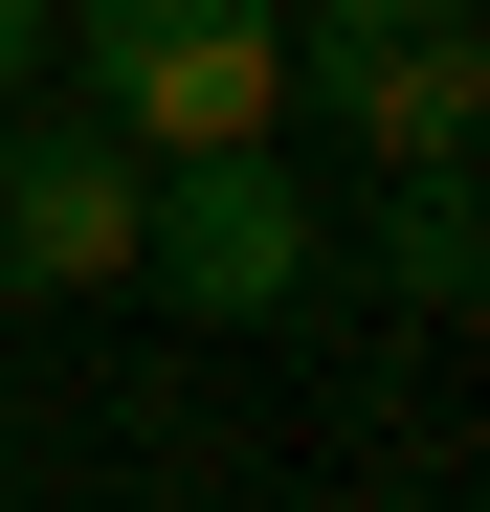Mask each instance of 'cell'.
Instances as JSON below:
<instances>
[{
	"label": "cell",
	"mask_w": 490,
	"mask_h": 512,
	"mask_svg": "<svg viewBox=\"0 0 490 512\" xmlns=\"http://www.w3.org/2000/svg\"><path fill=\"white\" fill-rule=\"evenodd\" d=\"M45 45H90V112H112L134 156L290 134V0H67Z\"/></svg>",
	"instance_id": "obj_1"
},
{
	"label": "cell",
	"mask_w": 490,
	"mask_h": 512,
	"mask_svg": "<svg viewBox=\"0 0 490 512\" xmlns=\"http://www.w3.org/2000/svg\"><path fill=\"white\" fill-rule=\"evenodd\" d=\"M134 179H156V156L90 112V134H23V112H0V290H112L134 268Z\"/></svg>",
	"instance_id": "obj_4"
},
{
	"label": "cell",
	"mask_w": 490,
	"mask_h": 512,
	"mask_svg": "<svg viewBox=\"0 0 490 512\" xmlns=\"http://www.w3.org/2000/svg\"><path fill=\"white\" fill-rule=\"evenodd\" d=\"M379 290H401V312H490V156H401V201H379Z\"/></svg>",
	"instance_id": "obj_5"
},
{
	"label": "cell",
	"mask_w": 490,
	"mask_h": 512,
	"mask_svg": "<svg viewBox=\"0 0 490 512\" xmlns=\"http://www.w3.org/2000/svg\"><path fill=\"white\" fill-rule=\"evenodd\" d=\"M290 90L401 179V156H468L490 134V23H468V0H312V23H290Z\"/></svg>",
	"instance_id": "obj_3"
},
{
	"label": "cell",
	"mask_w": 490,
	"mask_h": 512,
	"mask_svg": "<svg viewBox=\"0 0 490 512\" xmlns=\"http://www.w3.org/2000/svg\"><path fill=\"white\" fill-rule=\"evenodd\" d=\"M468 156H490V134H468Z\"/></svg>",
	"instance_id": "obj_7"
},
{
	"label": "cell",
	"mask_w": 490,
	"mask_h": 512,
	"mask_svg": "<svg viewBox=\"0 0 490 512\" xmlns=\"http://www.w3.org/2000/svg\"><path fill=\"white\" fill-rule=\"evenodd\" d=\"M45 23H67V0H0V112H23V67H45Z\"/></svg>",
	"instance_id": "obj_6"
},
{
	"label": "cell",
	"mask_w": 490,
	"mask_h": 512,
	"mask_svg": "<svg viewBox=\"0 0 490 512\" xmlns=\"http://www.w3.org/2000/svg\"><path fill=\"white\" fill-rule=\"evenodd\" d=\"M134 268L179 290V312H223V334H268V312L335 290V223L290 201L268 134H223V156H156V179H134Z\"/></svg>",
	"instance_id": "obj_2"
}]
</instances>
